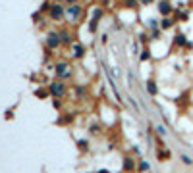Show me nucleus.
<instances>
[{"label":"nucleus","mask_w":193,"mask_h":173,"mask_svg":"<svg viewBox=\"0 0 193 173\" xmlns=\"http://www.w3.org/2000/svg\"><path fill=\"white\" fill-rule=\"evenodd\" d=\"M50 90H52V94L54 96H62V92H64V85L62 83H54L50 86Z\"/></svg>","instance_id":"nucleus-1"},{"label":"nucleus","mask_w":193,"mask_h":173,"mask_svg":"<svg viewBox=\"0 0 193 173\" xmlns=\"http://www.w3.org/2000/svg\"><path fill=\"white\" fill-rule=\"evenodd\" d=\"M58 43H60V39H58V35H48V46H50V48H54V46H58Z\"/></svg>","instance_id":"nucleus-2"},{"label":"nucleus","mask_w":193,"mask_h":173,"mask_svg":"<svg viewBox=\"0 0 193 173\" xmlns=\"http://www.w3.org/2000/svg\"><path fill=\"white\" fill-rule=\"evenodd\" d=\"M50 15H52V18H56V19H60V18H62V8H60V6H54L50 10Z\"/></svg>","instance_id":"nucleus-3"},{"label":"nucleus","mask_w":193,"mask_h":173,"mask_svg":"<svg viewBox=\"0 0 193 173\" xmlns=\"http://www.w3.org/2000/svg\"><path fill=\"white\" fill-rule=\"evenodd\" d=\"M77 14H79V8H77V6H70V8H68V15H72V18H75Z\"/></svg>","instance_id":"nucleus-4"},{"label":"nucleus","mask_w":193,"mask_h":173,"mask_svg":"<svg viewBox=\"0 0 193 173\" xmlns=\"http://www.w3.org/2000/svg\"><path fill=\"white\" fill-rule=\"evenodd\" d=\"M66 67H68V65H66V64H60L58 67H56V71H58V75H68V69H66Z\"/></svg>","instance_id":"nucleus-5"},{"label":"nucleus","mask_w":193,"mask_h":173,"mask_svg":"<svg viewBox=\"0 0 193 173\" xmlns=\"http://www.w3.org/2000/svg\"><path fill=\"white\" fill-rule=\"evenodd\" d=\"M160 12H162V14H168V12H170V6H168L166 2H164V4H160Z\"/></svg>","instance_id":"nucleus-6"},{"label":"nucleus","mask_w":193,"mask_h":173,"mask_svg":"<svg viewBox=\"0 0 193 173\" xmlns=\"http://www.w3.org/2000/svg\"><path fill=\"white\" fill-rule=\"evenodd\" d=\"M83 54V50H81V46H75V56H81Z\"/></svg>","instance_id":"nucleus-7"},{"label":"nucleus","mask_w":193,"mask_h":173,"mask_svg":"<svg viewBox=\"0 0 193 173\" xmlns=\"http://www.w3.org/2000/svg\"><path fill=\"white\" fill-rule=\"evenodd\" d=\"M149 90H151V92H157V86H155L153 83H149Z\"/></svg>","instance_id":"nucleus-8"},{"label":"nucleus","mask_w":193,"mask_h":173,"mask_svg":"<svg viewBox=\"0 0 193 173\" xmlns=\"http://www.w3.org/2000/svg\"><path fill=\"white\" fill-rule=\"evenodd\" d=\"M141 2H143V4H149V2H151V0H141Z\"/></svg>","instance_id":"nucleus-9"},{"label":"nucleus","mask_w":193,"mask_h":173,"mask_svg":"<svg viewBox=\"0 0 193 173\" xmlns=\"http://www.w3.org/2000/svg\"><path fill=\"white\" fill-rule=\"evenodd\" d=\"M70 2H73V0H70Z\"/></svg>","instance_id":"nucleus-10"}]
</instances>
